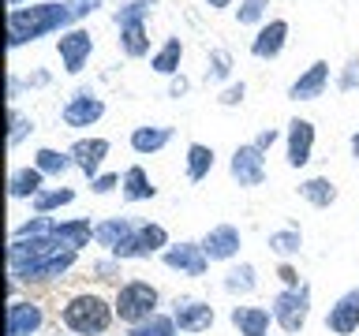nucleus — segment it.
I'll return each mask as SVG.
<instances>
[{
  "mask_svg": "<svg viewBox=\"0 0 359 336\" xmlns=\"http://www.w3.org/2000/svg\"><path fill=\"white\" fill-rule=\"evenodd\" d=\"M75 19L72 4H38V8H11L8 15V45L19 49L27 41H38L41 34H53Z\"/></svg>",
  "mask_w": 359,
  "mask_h": 336,
  "instance_id": "nucleus-1",
  "label": "nucleus"
},
{
  "mask_svg": "<svg viewBox=\"0 0 359 336\" xmlns=\"http://www.w3.org/2000/svg\"><path fill=\"white\" fill-rule=\"evenodd\" d=\"M112 314H116V307H109L101 295H90L86 291V295H75L64 302L60 321L79 336H101L112 325Z\"/></svg>",
  "mask_w": 359,
  "mask_h": 336,
  "instance_id": "nucleus-2",
  "label": "nucleus"
},
{
  "mask_svg": "<svg viewBox=\"0 0 359 336\" xmlns=\"http://www.w3.org/2000/svg\"><path fill=\"white\" fill-rule=\"evenodd\" d=\"M157 299L161 295H157L154 284H146V280H128L116 295V318L128 321V325H139V321L157 314Z\"/></svg>",
  "mask_w": 359,
  "mask_h": 336,
  "instance_id": "nucleus-3",
  "label": "nucleus"
},
{
  "mask_svg": "<svg viewBox=\"0 0 359 336\" xmlns=\"http://www.w3.org/2000/svg\"><path fill=\"white\" fill-rule=\"evenodd\" d=\"M154 0H131L128 8L116 15V27H120V49L128 56H146L150 52V38H146V15H150Z\"/></svg>",
  "mask_w": 359,
  "mask_h": 336,
  "instance_id": "nucleus-4",
  "label": "nucleus"
},
{
  "mask_svg": "<svg viewBox=\"0 0 359 336\" xmlns=\"http://www.w3.org/2000/svg\"><path fill=\"white\" fill-rule=\"evenodd\" d=\"M311 318V288L299 284V288H285L280 295L273 299V321L280 325L285 332H299Z\"/></svg>",
  "mask_w": 359,
  "mask_h": 336,
  "instance_id": "nucleus-5",
  "label": "nucleus"
},
{
  "mask_svg": "<svg viewBox=\"0 0 359 336\" xmlns=\"http://www.w3.org/2000/svg\"><path fill=\"white\" fill-rule=\"evenodd\" d=\"M232 179L240 187H262L266 183V157L262 150L251 142V146H240V150L232 153V164H229Z\"/></svg>",
  "mask_w": 359,
  "mask_h": 336,
  "instance_id": "nucleus-6",
  "label": "nucleus"
},
{
  "mask_svg": "<svg viewBox=\"0 0 359 336\" xmlns=\"http://www.w3.org/2000/svg\"><path fill=\"white\" fill-rule=\"evenodd\" d=\"M165 243H168V232L161 224H142V228H135L131 239H123L112 254L116 258H150V254L161 251Z\"/></svg>",
  "mask_w": 359,
  "mask_h": 336,
  "instance_id": "nucleus-7",
  "label": "nucleus"
},
{
  "mask_svg": "<svg viewBox=\"0 0 359 336\" xmlns=\"http://www.w3.org/2000/svg\"><path fill=\"white\" fill-rule=\"evenodd\" d=\"M165 265L184 273V276H202L210 269V258L202 251V243H176L165 251Z\"/></svg>",
  "mask_w": 359,
  "mask_h": 336,
  "instance_id": "nucleus-8",
  "label": "nucleus"
},
{
  "mask_svg": "<svg viewBox=\"0 0 359 336\" xmlns=\"http://www.w3.org/2000/svg\"><path fill=\"white\" fill-rule=\"evenodd\" d=\"M325 329L337 336H352L359 329V288L344 291L341 299L330 307V318H325Z\"/></svg>",
  "mask_w": 359,
  "mask_h": 336,
  "instance_id": "nucleus-9",
  "label": "nucleus"
},
{
  "mask_svg": "<svg viewBox=\"0 0 359 336\" xmlns=\"http://www.w3.org/2000/svg\"><path fill=\"white\" fill-rule=\"evenodd\" d=\"M172 318L180 325V332H206L213 325V307L202 299H176Z\"/></svg>",
  "mask_w": 359,
  "mask_h": 336,
  "instance_id": "nucleus-10",
  "label": "nucleus"
},
{
  "mask_svg": "<svg viewBox=\"0 0 359 336\" xmlns=\"http://www.w3.org/2000/svg\"><path fill=\"white\" fill-rule=\"evenodd\" d=\"M202 251H206L210 262H229V258L240 254V228H236V224H217V228H210L206 239H202Z\"/></svg>",
  "mask_w": 359,
  "mask_h": 336,
  "instance_id": "nucleus-11",
  "label": "nucleus"
},
{
  "mask_svg": "<svg viewBox=\"0 0 359 336\" xmlns=\"http://www.w3.org/2000/svg\"><path fill=\"white\" fill-rule=\"evenodd\" d=\"M56 49H60L64 71L79 75V71H83V64H86V56H90V49H94V38H90L86 30H67V34H60Z\"/></svg>",
  "mask_w": 359,
  "mask_h": 336,
  "instance_id": "nucleus-12",
  "label": "nucleus"
},
{
  "mask_svg": "<svg viewBox=\"0 0 359 336\" xmlns=\"http://www.w3.org/2000/svg\"><path fill=\"white\" fill-rule=\"evenodd\" d=\"M41 307L34 299H11L8 307V336H34L41 329Z\"/></svg>",
  "mask_w": 359,
  "mask_h": 336,
  "instance_id": "nucleus-13",
  "label": "nucleus"
},
{
  "mask_svg": "<svg viewBox=\"0 0 359 336\" xmlns=\"http://www.w3.org/2000/svg\"><path fill=\"white\" fill-rule=\"evenodd\" d=\"M105 116V105L90 94V90H79V94L64 105V123L67 127H90V123H97Z\"/></svg>",
  "mask_w": 359,
  "mask_h": 336,
  "instance_id": "nucleus-14",
  "label": "nucleus"
},
{
  "mask_svg": "<svg viewBox=\"0 0 359 336\" xmlns=\"http://www.w3.org/2000/svg\"><path fill=\"white\" fill-rule=\"evenodd\" d=\"M325 83H330V64H325V60H314L307 71H303L296 83L288 86V97H292V101H314V97H322Z\"/></svg>",
  "mask_w": 359,
  "mask_h": 336,
  "instance_id": "nucleus-15",
  "label": "nucleus"
},
{
  "mask_svg": "<svg viewBox=\"0 0 359 336\" xmlns=\"http://www.w3.org/2000/svg\"><path fill=\"white\" fill-rule=\"evenodd\" d=\"M311 150H314V123L311 120H292L288 123V164L303 168L311 161Z\"/></svg>",
  "mask_w": 359,
  "mask_h": 336,
  "instance_id": "nucleus-16",
  "label": "nucleus"
},
{
  "mask_svg": "<svg viewBox=\"0 0 359 336\" xmlns=\"http://www.w3.org/2000/svg\"><path fill=\"white\" fill-rule=\"evenodd\" d=\"M75 254H79V251H56V254H49V258H41V262L27 265L15 280H56V276H64L67 269L75 265Z\"/></svg>",
  "mask_w": 359,
  "mask_h": 336,
  "instance_id": "nucleus-17",
  "label": "nucleus"
},
{
  "mask_svg": "<svg viewBox=\"0 0 359 336\" xmlns=\"http://www.w3.org/2000/svg\"><path fill=\"white\" fill-rule=\"evenodd\" d=\"M285 38H288V22L273 19V22H266V27L258 30V38L251 41V52L258 56V60H273V56L285 49Z\"/></svg>",
  "mask_w": 359,
  "mask_h": 336,
  "instance_id": "nucleus-18",
  "label": "nucleus"
},
{
  "mask_svg": "<svg viewBox=\"0 0 359 336\" xmlns=\"http://www.w3.org/2000/svg\"><path fill=\"white\" fill-rule=\"evenodd\" d=\"M67 153H72V161L83 168L86 176H97L101 161L109 157V142H105V139H79Z\"/></svg>",
  "mask_w": 359,
  "mask_h": 336,
  "instance_id": "nucleus-19",
  "label": "nucleus"
},
{
  "mask_svg": "<svg viewBox=\"0 0 359 336\" xmlns=\"http://www.w3.org/2000/svg\"><path fill=\"white\" fill-rule=\"evenodd\" d=\"M232 325L240 329V336H266L269 332V310L262 307H236Z\"/></svg>",
  "mask_w": 359,
  "mask_h": 336,
  "instance_id": "nucleus-20",
  "label": "nucleus"
},
{
  "mask_svg": "<svg viewBox=\"0 0 359 336\" xmlns=\"http://www.w3.org/2000/svg\"><path fill=\"white\" fill-rule=\"evenodd\" d=\"M135 235V224L128 220V217H112V220H101L97 228H94V239L101 243V246H109V251H116V246L123 243V239H131Z\"/></svg>",
  "mask_w": 359,
  "mask_h": 336,
  "instance_id": "nucleus-21",
  "label": "nucleus"
},
{
  "mask_svg": "<svg viewBox=\"0 0 359 336\" xmlns=\"http://www.w3.org/2000/svg\"><path fill=\"white\" fill-rule=\"evenodd\" d=\"M123 198L128 202H146V198H154L157 195V187L150 183V176H146V168H139V164H131L128 172H123Z\"/></svg>",
  "mask_w": 359,
  "mask_h": 336,
  "instance_id": "nucleus-22",
  "label": "nucleus"
},
{
  "mask_svg": "<svg viewBox=\"0 0 359 336\" xmlns=\"http://www.w3.org/2000/svg\"><path fill=\"white\" fill-rule=\"evenodd\" d=\"M41 168H19L8 179V195L11 198H38L41 195Z\"/></svg>",
  "mask_w": 359,
  "mask_h": 336,
  "instance_id": "nucleus-23",
  "label": "nucleus"
},
{
  "mask_svg": "<svg viewBox=\"0 0 359 336\" xmlns=\"http://www.w3.org/2000/svg\"><path fill=\"white\" fill-rule=\"evenodd\" d=\"M299 195L307 198L311 206L325 209V206H333V202H337V187H333V179H325V176H311V179H303V183H299Z\"/></svg>",
  "mask_w": 359,
  "mask_h": 336,
  "instance_id": "nucleus-24",
  "label": "nucleus"
},
{
  "mask_svg": "<svg viewBox=\"0 0 359 336\" xmlns=\"http://www.w3.org/2000/svg\"><path fill=\"white\" fill-rule=\"evenodd\" d=\"M172 127H135L131 131V150L135 153H157L161 146H168Z\"/></svg>",
  "mask_w": 359,
  "mask_h": 336,
  "instance_id": "nucleus-25",
  "label": "nucleus"
},
{
  "mask_svg": "<svg viewBox=\"0 0 359 336\" xmlns=\"http://www.w3.org/2000/svg\"><path fill=\"white\" fill-rule=\"evenodd\" d=\"M56 239L64 243V251H79V246L94 239V228H90V220H67V224H56Z\"/></svg>",
  "mask_w": 359,
  "mask_h": 336,
  "instance_id": "nucleus-26",
  "label": "nucleus"
},
{
  "mask_svg": "<svg viewBox=\"0 0 359 336\" xmlns=\"http://www.w3.org/2000/svg\"><path fill=\"white\" fill-rule=\"evenodd\" d=\"M213 168V150L202 142H191L187 146V179L191 183H198V179H206Z\"/></svg>",
  "mask_w": 359,
  "mask_h": 336,
  "instance_id": "nucleus-27",
  "label": "nucleus"
},
{
  "mask_svg": "<svg viewBox=\"0 0 359 336\" xmlns=\"http://www.w3.org/2000/svg\"><path fill=\"white\" fill-rule=\"evenodd\" d=\"M180 56H184V45H180V38H168L161 49H157V56H154V71H157V75H176V71H180Z\"/></svg>",
  "mask_w": 359,
  "mask_h": 336,
  "instance_id": "nucleus-28",
  "label": "nucleus"
},
{
  "mask_svg": "<svg viewBox=\"0 0 359 336\" xmlns=\"http://www.w3.org/2000/svg\"><path fill=\"white\" fill-rule=\"evenodd\" d=\"M258 288V276H255V265H232L229 273H224V291H240V295H247V291H255Z\"/></svg>",
  "mask_w": 359,
  "mask_h": 336,
  "instance_id": "nucleus-29",
  "label": "nucleus"
},
{
  "mask_svg": "<svg viewBox=\"0 0 359 336\" xmlns=\"http://www.w3.org/2000/svg\"><path fill=\"white\" fill-rule=\"evenodd\" d=\"M176 329H180L176 318L154 314V318H146V321H139V325H131V336H180Z\"/></svg>",
  "mask_w": 359,
  "mask_h": 336,
  "instance_id": "nucleus-30",
  "label": "nucleus"
},
{
  "mask_svg": "<svg viewBox=\"0 0 359 336\" xmlns=\"http://www.w3.org/2000/svg\"><path fill=\"white\" fill-rule=\"evenodd\" d=\"M72 164H75L72 153H60V150H38V157H34V168H41L45 176H60Z\"/></svg>",
  "mask_w": 359,
  "mask_h": 336,
  "instance_id": "nucleus-31",
  "label": "nucleus"
},
{
  "mask_svg": "<svg viewBox=\"0 0 359 336\" xmlns=\"http://www.w3.org/2000/svg\"><path fill=\"white\" fill-rule=\"evenodd\" d=\"M303 246V235H299V228H280V232H273L269 235V251L273 254H280V258H292Z\"/></svg>",
  "mask_w": 359,
  "mask_h": 336,
  "instance_id": "nucleus-32",
  "label": "nucleus"
},
{
  "mask_svg": "<svg viewBox=\"0 0 359 336\" xmlns=\"http://www.w3.org/2000/svg\"><path fill=\"white\" fill-rule=\"evenodd\" d=\"M49 235H56V224L45 213H38V217H30L27 224L15 228V239H49Z\"/></svg>",
  "mask_w": 359,
  "mask_h": 336,
  "instance_id": "nucleus-33",
  "label": "nucleus"
},
{
  "mask_svg": "<svg viewBox=\"0 0 359 336\" xmlns=\"http://www.w3.org/2000/svg\"><path fill=\"white\" fill-rule=\"evenodd\" d=\"M67 202H75V190H67V187H60V190H41V195L34 198V209H38V213H49V209L67 206Z\"/></svg>",
  "mask_w": 359,
  "mask_h": 336,
  "instance_id": "nucleus-34",
  "label": "nucleus"
},
{
  "mask_svg": "<svg viewBox=\"0 0 359 336\" xmlns=\"http://www.w3.org/2000/svg\"><path fill=\"white\" fill-rule=\"evenodd\" d=\"M269 0H240V11H236V19L240 22H258L262 19V11H266Z\"/></svg>",
  "mask_w": 359,
  "mask_h": 336,
  "instance_id": "nucleus-35",
  "label": "nucleus"
},
{
  "mask_svg": "<svg viewBox=\"0 0 359 336\" xmlns=\"http://www.w3.org/2000/svg\"><path fill=\"white\" fill-rule=\"evenodd\" d=\"M229 71H232V56L224 49H213V56H210V78H224Z\"/></svg>",
  "mask_w": 359,
  "mask_h": 336,
  "instance_id": "nucleus-36",
  "label": "nucleus"
},
{
  "mask_svg": "<svg viewBox=\"0 0 359 336\" xmlns=\"http://www.w3.org/2000/svg\"><path fill=\"white\" fill-rule=\"evenodd\" d=\"M27 131H34V120L19 116V112H11V134H8V146H19Z\"/></svg>",
  "mask_w": 359,
  "mask_h": 336,
  "instance_id": "nucleus-37",
  "label": "nucleus"
},
{
  "mask_svg": "<svg viewBox=\"0 0 359 336\" xmlns=\"http://www.w3.org/2000/svg\"><path fill=\"white\" fill-rule=\"evenodd\" d=\"M116 183H123V179L109 172V176H94V183H90V187H94V195H109V190L116 187Z\"/></svg>",
  "mask_w": 359,
  "mask_h": 336,
  "instance_id": "nucleus-38",
  "label": "nucleus"
},
{
  "mask_svg": "<svg viewBox=\"0 0 359 336\" xmlns=\"http://www.w3.org/2000/svg\"><path fill=\"white\" fill-rule=\"evenodd\" d=\"M243 94H247V86H243V83H236V86H229V90H224V94H221L217 101H221V105H240V101H243Z\"/></svg>",
  "mask_w": 359,
  "mask_h": 336,
  "instance_id": "nucleus-39",
  "label": "nucleus"
},
{
  "mask_svg": "<svg viewBox=\"0 0 359 336\" xmlns=\"http://www.w3.org/2000/svg\"><path fill=\"white\" fill-rule=\"evenodd\" d=\"M273 142H277V131H273V127H269V131H262V134H258V139H255V146H258V150H262V153H266V150H269V146H273Z\"/></svg>",
  "mask_w": 359,
  "mask_h": 336,
  "instance_id": "nucleus-40",
  "label": "nucleus"
},
{
  "mask_svg": "<svg viewBox=\"0 0 359 336\" xmlns=\"http://www.w3.org/2000/svg\"><path fill=\"white\" fill-rule=\"evenodd\" d=\"M355 75H359V60L348 64V75L341 78V90H352V86H355Z\"/></svg>",
  "mask_w": 359,
  "mask_h": 336,
  "instance_id": "nucleus-41",
  "label": "nucleus"
},
{
  "mask_svg": "<svg viewBox=\"0 0 359 336\" xmlns=\"http://www.w3.org/2000/svg\"><path fill=\"white\" fill-rule=\"evenodd\" d=\"M280 280H285L288 288H299V273L292 265H280Z\"/></svg>",
  "mask_w": 359,
  "mask_h": 336,
  "instance_id": "nucleus-42",
  "label": "nucleus"
},
{
  "mask_svg": "<svg viewBox=\"0 0 359 336\" xmlns=\"http://www.w3.org/2000/svg\"><path fill=\"white\" fill-rule=\"evenodd\" d=\"M180 94H187V78H176L172 83V97H180Z\"/></svg>",
  "mask_w": 359,
  "mask_h": 336,
  "instance_id": "nucleus-43",
  "label": "nucleus"
},
{
  "mask_svg": "<svg viewBox=\"0 0 359 336\" xmlns=\"http://www.w3.org/2000/svg\"><path fill=\"white\" fill-rule=\"evenodd\" d=\"M97 273H101V276H105V280H109L112 273H116V265H112V262H101V265H97Z\"/></svg>",
  "mask_w": 359,
  "mask_h": 336,
  "instance_id": "nucleus-44",
  "label": "nucleus"
},
{
  "mask_svg": "<svg viewBox=\"0 0 359 336\" xmlns=\"http://www.w3.org/2000/svg\"><path fill=\"white\" fill-rule=\"evenodd\" d=\"M352 157H355V161H359V131L352 134Z\"/></svg>",
  "mask_w": 359,
  "mask_h": 336,
  "instance_id": "nucleus-45",
  "label": "nucleus"
},
{
  "mask_svg": "<svg viewBox=\"0 0 359 336\" xmlns=\"http://www.w3.org/2000/svg\"><path fill=\"white\" fill-rule=\"evenodd\" d=\"M232 0H210V8H229Z\"/></svg>",
  "mask_w": 359,
  "mask_h": 336,
  "instance_id": "nucleus-46",
  "label": "nucleus"
},
{
  "mask_svg": "<svg viewBox=\"0 0 359 336\" xmlns=\"http://www.w3.org/2000/svg\"><path fill=\"white\" fill-rule=\"evenodd\" d=\"M8 4H11V8H19V4H22V0H8Z\"/></svg>",
  "mask_w": 359,
  "mask_h": 336,
  "instance_id": "nucleus-47",
  "label": "nucleus"
}]
</instances>
